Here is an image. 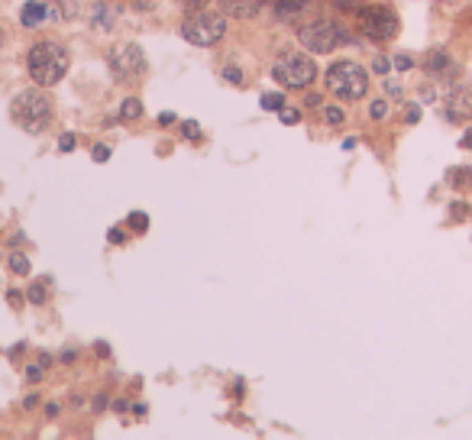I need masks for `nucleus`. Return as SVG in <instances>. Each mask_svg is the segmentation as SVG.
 I'll list each match as a JSON object with an SVG mask.
<instances>
[{"mask_svg":"<svg viewBox=\"0 0 472 440\" xmlns=\"http://www.w3.org/2000/svg\"><path fill=\"white\" fill-rule=\"evenodd\" d=\"M68 65H72V55L58 43H39L26 55V72L36 85H58L68 72Z\"/></svg>","mask_w":472,"mask_h":440,"instance_id":"1","label":"nucleus"},{"mask_svg":"<svg viewBox=\"0 0 472 440\" xmlns=\"http://www.w3.org/2000/svg\"><path fill=\"white\" fill-rule=\"evenodd\" d=\"M10 117L20 129L36 136V133H43L52 123V101L45 94H39V91H23L10 104Z\"/></svg>","mask_w":472,"mask_h":440,"instance_id":"2","label":"nucleus"},{"mask_svg":"<svg viewBox=\"0 0 472 440\" xmlns=\"http://www.w3.org/2000/svg\"><path fill=\"white\" fill-rule=\"evenodd\" d=\"M327 87L336 97H343V101H359L369 91V72L359 62L340 59V62H333L327 68Z\"/></svg>","mask_w":472,"mask_h":440,"instance_id":"3","label":"nucleus"},{"mask_svg":"<svg viewBox=\"0 0 472 440\" xmlns=\"http://www.w3.org/2000/svg\"><path fill=\"white\" fill-rule=\"evenodd\" d=\"M182 36L191 45H214L226 36V17L224 13H214V10L194 13V17H188V20L182 23Z\"/></svg>","mask_w":472,"mask_h":440,"instance_id":"4","label":"nucleus"},{"mask_svg":"<svg viewBox=\"0 0 472 440\" xmlns=\"http://www.w3.org/2000/svg\"><path fill=\"white\" fill-rule=\"evenodd\" d=\"M298 39L311 55H330L333 49L346 39V30L336 26L333 20H314V23H308V26H301Z\"/></svg>","mask_w":472,"mask_h":440,"instance_id":"5","label":"nucleus"},{"mask_svg":"<svg viewBox=\"0 0 472 440\" xmlns=\"http://www.w3.org/2000/svg\"><path fill=\"white\" fill-rule=\"evenodd\" d=\"M272 78L285 87H308L314 78H317V65H314L311 55L288 52L272 65Z\"/></svg>","mask_w":472,"mask_h":440,"instance_id":"6","label":"nucleus"},{"mask_svg":"<svg viewBox=\"0 0 472 440\" xmlns=\"http://www.w3.org/2000/svg\"><path fill=\"white\" fill-rule=\"evenodd\" d=\"M107 65L120 81H136V78H142L146 68H149L146 52H142L136 43H117L107 55Z\"/></svg>","mask_w":472,"mask_h":440,"instance_id":"7","label":"nucleus"},{"mask_svg":"<svg viewBox=\"0 0 472 440\" xmlns=\"http://www.w3.org/2000/svg\"><path fill=\"white\" fill-rule=\"evenodd\" d=\"M359 30L369 39H391L398 32V17L391 7H363L359 10Z\"/></svg>","mask_w":472,"mask_h":440,"instance_id":"8","label":"nucleus"},{"mask_svg":"<svg viewBox=\"0 0 472 440\" xmlns=\"http://www.w3.org/2000/svg\"><path fill=\"white\" fill-rule=\"evenodd\" d=\"M443 117L450 123H460V120L472 117V91L469 87H453L447 101H443Z\"/></svg>","mask_w":472,"mask_h":440,"instance_id":"9","label":"nucleus"},{"mask_svg":"<svg viewBox=\"0 0 472 440\" xmlns=\"http://www.w3.org/2000/svg\"><path fill=\"white\" fill-rule=\"evenodd\" d=\"M424 72L433 78H453L456 72H460V65L453 62L450 52H443V49H430L427 55H424Z\"/></svg>","mask_w":472,"mask_h":440,"instance_id":"10","label":"nucleus"},{"mask_svg":"<svg viewBox=\"0 0 472 440\" xmlns=\"http://www.w3.org/2000/svg\"><path fill=\"white\" fill-rule=\"evenodd\" d=\"M87 20H91V26H94L97 32H107V30H114V23H117V13L110 10L107 3H94V7L87 10Z\"/></svg>","mask_w":472,"mask_h":440,"instance_id":"11","label":"nucleus"},{"mask_svg":"<svg viewBox=\"0 0 472 440\" xmlns=\"http://www.w3.org/2000/svg\"><path fill=\"white\" fill-rule=\"evenodd\" d=\"M20 20H23V26H39L43 20H49V3H45V0H30V3H23Z\"/></svg>","mask_w":472,"mask_h":440,"instance_id":"12","label":"nucleus"},{"mask_svg":"<svg viewBox=\"0 0 472 440\" xmlns=\"http://www.w3.org/2000/svg\"><path fill=\"white\" fill-rule=\"evenodd\" d=\"M49 3V20H75L78 0H45Z\"/></svg>","mask_w":472,"mask_h":440,"instance_id":"13","label":"nucleus"},{"mask_svg":"<svg viewBox=\"0 0 472 440\" xmlns=\"http://www.w3.org/2000/svg\"><path fill=\"white\" fill-rule=\"evenodd\" d=\"M224 10H230L233 17H253L262 7V0H220Z\"/></svg>","mask_w":472,"mask_h":440,"instance_id":"14","label":"nucleus"},{"mask_svg":"<svg viewBox=\"0 0 472 440\" xmlns=\"http://www.w3.org/2000/svg\"><path fill=\"white\" fill-rule=\"evenodd\" d=\"M120 117L123 120H140L142 117V101L140 97H127L123 107H120Z\"/></svg>","mask_w":472,"mask_h":440,"instance_id":"15","label":"nucleus"},{"mask_svg":"<svg viewBox=\"0 0 472 440\" xmlns=\"http://www.w3.org/2000/svg\"><path fill=\"white\" fill-rule=\"evenodd\" d=\"M308 7V0H275V13L279 17H291V13H298Z\"/></svg>","mask_w":472,"mask_h":440,"instance_id":"16","label":"nucleus"},{"mask_svg":"<svg viewBox=\"0 0 472 440\" xmlns=\"http://www.w3.org/2000/svg\"><path fill=\"white\" fill-rule=\"evenodd\" d=\"M450 185L460 191V188H466V185H472V169H453L450 172Z\"/></svg>","mask_w":472,"mask_h":440,"instance_id":"17","label":"nucleus"},{"mask_svg":"<svg viewBox=\"0 0 472 440\" xmlns=\"http://www.w3.org/2000/svg\"><path fill=\"white\" fill-rule=\"evenodd\" d=\"M45 285H49V279H45V282H36V285H30L26 298H30L32 304H45V298H49V295H45Z\"/></svg>","mask_w":472,"mask_h":440,"instance_id":"18","label":"nucleus"},{"mask_svg":"<svg viewBox=\"0 0 472 440\" xmlns=\"http://www.w3.org/2000/svg\"><path fill=\"white\" fill-rule=\"evenodd\" d=\"M127 224L133 227V230H136V233H146V230H149V217L142 214V211H133V214L127 217Z\"/></svg>","mask_w":472,"mask_h":440,"instance_id":"19","label":"nucleus"},{"mask_svg":"<svg viewBox=\"0 0 472 440\" xmlns=\"http://www.w3.org/2000/svg\"><path fill=\"white\" fill-rule=\"evenodd\" d=\"M10 269H13V272H17V275H30V259H26V256H23V253H13V256H10Z\"/></svg>","mask_w":472,"mask_h":440,"instance_id":"20","label":"nucleus"},{"mask_svg":"<svg viewBox=\"0 0 472 440\" xmlns=\"http://www.w3.org/2000/svg\"><path fill=\"white\" fill-rule=\"evenodd\" d=\"M323 120H327L330 127H336V123H343V120H346V114H343V107L330 104V107H323Z\"/></svg>","mask_w":472,"mask_h":440,"instance_id":"21","label":"nucleus"},{"mask_svg":"<svg viewBox=\"0 0 472 440\" xmlns=\"http://www.w3.org/2000/svg\"><path fill=\"white\" fill-rule=\"evenodd\" d=\"M385 94L395 97V101H401V97H405V85H401L398 78H385Z\"/></svg>","mask_w":472,"mask_h":440,"instance_id":"22","label":"nucleus"},{"mask_svg":"<svg viewBox=\"0 0 472 440\" xmlns=\"http://www.w3.org/2000/svg\"><path fill=\"white\" fill-rule=\"evenodd\" d=\"M281 107H285L281 94H262V110H281Z\"/></svg>","mask_w":472,"mask_h":440,"instance_id":"23","label":"nucleus"},{"mask_svg":"<svg viewBox=\"0 0 472 440\" xmlns=\"http://www.w3.org/2000/svg\"><path fill=\"white\" fill-rule=\"evenodd\" d=\"M279 120L285 123V127H294V123H301V114L294 107H281L279 110Z\"/></svg>","mask_w":472,"mask_h":440,"instance_id":"24","label":"nucleus"},{"mask_svg":"<svg viewBox=\"0 0 472 440\" xmlns=\"http://www.w3.org/2000/svg\"><path fill=\"white\" fill-rule=\"evenodd\" d=\"M182 136H188L191 143H197V140H201V127H197L194 120H184V123H182Z\"/></svg>","mask_w":472,"mask_h":440,"instance_id":"25","label":"nucleus"},{"mask_svg":"<svg viewBox=\"0 0 472 440\" xmlns=\"http://www.w3.org/2000/svg\"><path fill=\"white\" fill-rule=\"evenodd\" d=\"M369 117H372V120H385L388 117V104H385V101H372V104H369Z\"/></svg>","mask_w":472,"mask_h":440,"instance_id":"26","label":"nucleus"},{"mask_svg":"<svg viewBox=\"0 0 472 440\" xmlns=\"http://www.w3.org/2000/svg\"><path fill=\"white\" fill-rule=\"evenodd\" d=\"M224 78L230 81V85H236V87L243 85V72H239L236 65H226V68H224Z\"/></svg>","mask_w":472,"mask_h":440,"instance_id":"27","label":"nucleus"},{"mask_svg":"<svg viewBox=\"0 0 472 440\" xmlns=\"http://www.w3.org/2000/svg\"><path fill=\"white\" fill-rule=\"evenodd\" d=\"M466 214H469V205H466V201H453V205H450V217H453V220H462Z\"/></svg>","mask_w":472,"mask_h":440,"instance_id":"28","label":"nucleus"},{"mask_svg":"<svg viewBox=\"0 0 472 440\" xmlns=\"http://www.w3.org/2000/svg\"><path fill=\"white\" fill-rule=\"evenodd\" d=\"M333 7H340V10H363L365 0H333Z\"/></svg>","mask_w":472,"mask_h":440,"instance_id":"29","label":"nucleus"},{"mask_svg":"<svg viewBox=\"0 0 472 440\" xmlns=\"http://www.w3.org/2000/svg\"><path fill=\"white\" fill-rule=\"evenodd\" d=\"M91 159H94V162H107V159H110V146H104V143H97L94 149H91Z\"/></svg>","mask_w":472,"mask_h":440,"instance_id":"30","label":"nucleus"},{"mask_svg":"<svg viewBox=\"0 0 472 440\" xmlns=\"http://www.w3.org/2000/svg\"><path fill=\"white\" fill-rule=\"evenodd\" d=\"M391 62H395V68L398 72H408V68H414V59H411V55H395V59H391Z\"/></svg>","mask_w":472,"mask_h":440,"instance_id":"31","label":"nucleus"},{"mask_svg":"<svg viewBox=\"0 0 472 440\" xmlns=\"http://www.w3.org/2000/svg\"><path fill=\"white\" fill-rule=\"evenodd\" d=\"M372 68H376L378 75H388V68H391V59H385V55H376V59H372Z\"/></svg>","mask_w":472,"mask_h":440,"instance_id":"32","label":"nucleus"},{"mask_svg":"<svg viewBox=\"0 0 472 440\" xmlns=\"http://www.w3.org/2000/svg\"><path fill=\"white\" fill-rule=\"evenodd\" d=\"M75 140H78L75 133H62V140H58V149H62V152H72V149H75Z\"/></svg>","mask_w":472,"mask_h":440,"instance_id":"33","label":"nucleus"},{"mask_svg":"<svg viewBox=\"0 0 472 440\" xmlns=\"http://www.w3.org/2000/svg\"><path fill=\"white\" fill-rule=\"evenodd\" d=\"M26 379H30V382H39V379H43V366H39V363L26 366Z\"/></svg>","mask_w":472,"mask_h":440,"instance_id":"34","label":"nucleus"},{"mask_svg":"<svg viewBox=\"0 0 472 440\" xmlns=\"http://www.w3.org/2000/svg\"><path fill=\"white\" fill-rule=\"evenodd\" d=\"M7 298H10V308H23V291L10 289V291H7Z\"/></svg>","mask_w":472,"mask_h":440,"instance_id":"35","label":"nucleus"},{"mask_svg":"<svg viewBox=\"0 0 472 440\" xmlns=\"http://www.w3.org/2000/svg\"><path fill=\"white\" fill-rule=\"evenodd\" d=\"M420 120V107H414V104H411L408 110H405V123H418Z\"/></svg>","mask_w":472,"mask_h":440,"instance_id":"36","label":"nucleus"},{"mask_svg":"<svg viewBox=\"0 0 472 440\" xmlns=\"http://www.w3.org/2000/svg\"><path fill=\"white\" fill-rule=\"evenodd\" d=\"M107 240H110V243H114V247H120V243H123L127 236H123V230H120V227H114V230H110V233H107Z\"/></svg>","mask_w":472,"mask_h":440,"instance_id":"37","label":"nucleus"},{"mask_svg":"<svg viewBox=\"0 0 472 440\" xmlns=\"http://www.w3.org/2000/svg\"><path fill=\"white\" fill-rule=\"evenodd\" d=\"M36 405H39V395H36V392H32V395H26L23 398V408L30 411V408H36Z\"/></svg>","mask_w":472,"mask_h":440,"instance_id":"38","label":"nucleus"},{"mask_svg":"<svg viewBox=\"0 0 472 440\" xmlns=\"http://www.w3.org/2000/svg\"><path fill=\"white\" fill-rule=\"evenodd\" d=\"M133 7H136L140 13H149L152 10V0H133Z\"/></svg>","mask_w":472,"mask_h":440,"instance_id":"39","label":"nucleus"},{"mask_svg":"<svg viewBox=\"0 0 472 440\" xmlns=\"http://www.w3.org/2000/svg\"><path fill=\"white\" fill-rule=\"evenodd\" d=\"M107 408V395L100 392V395H94V411H104Z\"/></svg>","mask_w":472,"mask_h":440,"instance_id":"40","label":"nucleus"},{"mask_svg":"<svg viewBox=\"0 0 472 440\" xmlns=\"http://www.w3.org/2000/svg\"><path fill=\"white\" fill-rule=\"evenodd\" d=\"M460 146H462V149H472V129H466V133H462Z\"/></svg>","mask_w":472,"mask_h":440,"instance_id":"41","label":"nucleus"},{"mask_svg":"<svg viewBox=\"0 0 472 440\" xmlns=\"http://www.w3.org/2000/svg\"><path fill=\"white\" fill-rule=\"evenodd\" d=\"M94 350H97V356H107L110 353V346L104 344V340H100V344H94Z\"/></svg>","mask_w":472,"mask_h":440,"instance_id":"42","label":"nucleus"},{"mask_svg":"<svg viewBox=\"0 0 472 440\" xmlns=\"http://www.w3.org/2000/svg\"><path fill=\"white\" fill-rule=\"evenodd\" d=\"M308 107H321V94H308Z\"/></svg>","mask_w":472,"mask_h":440,"instance_id":"43","label":"nucleus"},{"mask_svg":"<svg viewBox=\"0 0 472 440\" xmlns=\"http://www.w3.org/2000/svg\"><path fill=\"white\" fill-rule=\"evenodd\" d=\"M114 408H117V411H127L129 401H127V398H117V401H114Z\"/></svg>","mask_w":472,"mask_h":440,"instance_id":"44","label":"nucleus"},{"mask_svg":"<svg viewBox=\"0 0 472 440\" xmlns=\"http://www.w3.org/2000/svg\"><path fill=\"white\" fill-rule=\"evenodd\" d=\"M39 366H43V369H45V366H52V356L43 353V356H39Z\"/></svg>","mask_w":472,"mask_h":440,"instance_id":"45","label":"nucleus"},{"mask_svg":"<svg viewBox=\"0 0 472 440\" xmlns=\"http://www.w3.org/2000/svg\"><path fill=\"white\" fill-rule=\"evenodd\" d=\"M184 3H191V7H201V3H204V0H184Z\"/></svg>","mask_w":472,"mask_h":440,"instance_id":"46","label":"nucleus"}]
</instances>
